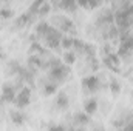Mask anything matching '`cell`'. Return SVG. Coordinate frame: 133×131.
Returning <instances> with one entry per match:
<instances>
[{
  "label": "cell",
  "instance_id": "3957f363",
  "mask_svg": "<svg viewBox=\"0 0 133 131\" xmlns=\"http://www.w3.org/2000/svg\"><path fill=\"white\" fill-rule=\"evenodd\" d=\"M31 102V90L30 86H23L17 91V97L14 100V105L17 106V110H23L30 105Z\"/></svg>",
  "mask_w": 133,
  "mask_h": 131
},
{
  "label": "cell",
  "instance_id": "5b68a950",
  "mask_svg": "<svg viewBox=\"0 0 133 131\" xmlns=\"http://www.w3.org/2000/svg\"><path fill=\"white\" fill-rule=\"evenodd\" d=\"M82 86L87 93H96L99 90V77L96 74H88L82 79Z\"/></svg>",
  "mask_w": 133,
  "mask_h": 131
},
{
  "label": "cell",
  "instance_id": "277c9868",
  "mask_svg": "<svg viewBox=\"0 0 133 131\" xmlns=\"http://www.w3.org/2000/svg\"><path fill=\"white\" fill-rule=\"evenodd\" d=\"M17 97V88L16 85L6 82L2 85V96H0V100L5 102V103H14V100Z\"/></svg>",
  "mask_w": 133,
  "mask_h": 131
},
{
  "label": "cell",
  "instance_id": "7c38bea8",
  "mask_svg": "<svg viewBox=\"0 0 133 131\" xmlns=\"http://www.w3.org/2000/svg\"><path fill=\"white\" fill-rule=\"evenodd\" d=\"M68 96H66L65 93H57L56 94V99H54V105H56V108H59V110H66L68 108Z\"/></svg>",
  "mask_w": 133,
  "mask_h": 131
},
{
  "label": "cell",
  "instance_id": "d6986e66",
  "mask_svg": "<svg viewBox=\"0 0 133 131\" xmlns=\"http://www.w3.org/2000/svg\"><path fill=\"white\" fill-rule=\"evenodd\" d=\"M110 90H111V94H113V96H118V94L121 93V83H119L116 79H113V80L110 82Z\"/></svg>",
  "mask_w": 133,
  "mask_h": 131
},
{
  "label": "cell",
  "instance_id": "d4e9b609",
  "mask_svg": "<svg viewBox=\"0 0 133 131\" xmlns=\"http://www.w3.org/2000/svg\"><path fill=\"white\" fill-rule=\"evenodd\" d=\"M0 59H5V54H3V51H2V48H0Z\"/></svg>",
  "mask_w": 133,
  "mask_h": 131
},
{
  "label": "cell",
  "instance_id": "5bb4252c",
  "mask_svg": "<svg viewBox=\"0 0 133 131\" xmlns=\"http://www.w3.org/2000/svg\"><path fill=\"white\" fill-rule=\"evenodd\" d=\"M50 28H51V25L48 23V22H39L37 25H36V35H39V37H45L46 33L50 31Z\"/></svg>",
  "mask_w": 133,
  "mask_h": 131
},
{
  "label": "cell",
  "instance_id": "8992f818",
  "mask_svg": "<svg viewBox=\"0 0 133 131\" xmlns=\"http://www.w3.org/2000/svg\"><path fill=\"white\" fill-rule=\"evenodd\" d=\"M28 68L30 69H39V68H46V60L42 57V56H36V54H31L28 57Z\"/></svg>",
  "mask_w": 133,
  "mask_h": 131
},
{
  "label": "cell",
  "instance_id": "e0dca14e",
  "mask_svg": "<svg viewBox=\"0 0 133 131\" xmlns=\"http://www.w3.org/2000/svg\"><path fill=\"white\" fill-rule=\"evenodd\" d=\"M30 49L33 51L36 56H42V57H43V54L46 53V51H45V48H43V45H42L40 42H37V40H36V42H31Z\"/></svg>",
  "mask_w": 133,
  "mask_h": 131
},
{
  "label": "cell",
  "instance_id": "30bf717a",
  "mask_svg": "<svg viewBox=\"0 0 133 131\" xmlns=\"http://www.w3.org/2000/svg\"><path fill=\"white\" fill-rule=\"evenodd\" d=\"M33 20H34V14L25 11V12H22V14L16 19V25H17V26H25V25H30Z\"/></svg>",
  "mask_w": 133,
  "mask_h": 131
},
{
  "label": "cell",
  "instance_id": "6da1fadb",
  "mask_svg": "<svg viewBox=\"0 0 133 131\" xmlns=\"http://www.w3.org/2000/svg\"><path fill=\"white\" fill-rule=\"evenodd\" d=\"M68 74H70V66H66L65 63H61L59 66H54V68H50V69H48L46 79L59 85V83L65 82L66 77H68Z\"/></svg>",
  "mask_w": 133,
  "mask_h": 131
},
{
  "label": "cell",
  "instance_id": "7402d4cb",
  "mask_svg": "<svg viewBox=\"0 0 133 131\" xmlns=\"http://www.w3.org/2000/svg\"><path fill=\"white\" fill-rule=\"evenodd\" d=\"M101 5H102L101 2H88V3H79V6H82V8H87V9H95V8L101 6Z\"/></svg>",
  "mask_w": 133,
  "mask_h": 131
},
{
  "label": "cell",
  "instance_id": "8fae6325",
  "mask_svg": "<svg viewBox=\"0 0 133 131\" xmlns=\"http://www.w3.org/2000/svg\"><path fill=\"white\" fill-rule=\"evenodd\" d=\"M96 110H98V100H96L95 97H88L85 102H84V111H85L88 116L95 114Z\"/></svg>",
  "mask_w": 133,
  "mask_h": 131
},
{
  "label": "cell",
  "instance_id": "603a6c76",
  "mask_svg": "<svg viewBox=\"0 0 133 131\" xmlns=\"http://www.w3.org/2000/svg\"><path fill=\"white\" fill-rule=\"evenodd\" d=\"M46 131H66V128L64 125H59V123H51V125L46 128Z\"/></svg>",
  "mask_w": 133,
  "mask_h": 131
},
{
  "label": "cell",
  "instance_id": "4fadbf2b",
  "mask_svg": "<svg viewBox=\"0 0 133 131\" xmlns=\"http://www.w3.org/2000/svg\"><path fill=\"white\" fill-rule=\"evenodd\" d=\"M42 93L45 96H54V94H57V83H54V82H51V80L46 79V82L42 85Z\"/></svg>",
  "mask_w": 133,
  "mask_h": 131
},
{
  "label": "cell",
  "instance_id": "52a82bcc",
  "mask_svg": "<svg viewBox=\"0 0 133 131\" xmlns=\"http://www.w3.org/2000/svg\"><path fill=\"white\" fill-rule=\"evenodd\" d=\"M104 65L108 66L113 71H119V56L116 53H111V54L104 56Z\"/></svg>",
  "mask_w": 133,
  "mask_h": 131
},
{
  "label": "cell",
  "instance_id": "9a60e30c",
  "mask_svg": "<svg viewBox=\"0 0 133 131\" xmlns=\"http://www.w3.org/2000/svg\"><path fill=\"white\" fill-rule=\"evenodd\" d=\"M73 43H74V37L71 35H62L61 39V48L65 49V51H73Z\"/></svg>",
  "mask_w": 133,
  "mask_h": 131
},
{
  "label": "cell",
  "instance_id": "2e32d148",
  "mask_svg": "<svg viewBox=\"0 0 133 131\" xmlns=\"http://www.w3.org/2000/svg\"><path fill=\"white\" fill-rule=\"evenodd\" d=\"M53 5L57 6V8H61V9H64V11H68V12L76 11V8L79 6V5L74 3V2H57V3H53Z\"/></svg>",
  "mask_w": 133,
  "mask_h": 131
},
{
  "label": "cell",
  "instance_id": "7a4b0ae2",
  "mask_svg": "<svg viewBox=\"0 0 133 131\" xmlns=\"http://www.w3.org/2000/svg\"><path fill=\"white\" fill-rule=\"evenodd\" d=\"M54 25H56V28L61 31V33L64 34L65 33V35H74L76 34V28H74V23L66 17V16H57L54 20Z\"/></svg>",
  "mask_w": 133,
  "mask_h": 131
},
{
  "label": "cell",
  "instance_id": "484cf974",
  "mask_svg": "<svg viewBox=\"0 0 133 131\" xmlns=\"http://www.w3.org/2000/svg\"><path fill=\"white\" fill-rule=\"evenodd\" d=\"M93 131H105V130H104V128H95Z\"/></svg>",
  "mask_w": 133,
  "mask_h": 131
},
{
  "label": "cell",
  "instance_id": "ba28073f",
  "mask_svg": "<svg viewBox=\"0 0 133 131\" xmlns=\"http://www.w3.org/2000/svg\"><path fill=\"white\" fill-rule=\"evenodd\" d=\"M73 123L76 127H84V125L90 123V116L85 111H77L73 114Z\"/></svg>",
  "mask_w": 133,
  "mask_h": 131
},
{
  "label": "cell",
  "instance_id": "ac0fdd59",
  "mask_svg": "<svg viewBox=\"0 0 133 131\" xmlns=\"http://www.w3.org/2000/svg\"><path fill=\"white\" fill-rule=\"evenodd\" d=\"M62 62H64L66 66H71L76 62V53H74V51H65L64 56H62Z\"/></svg>",
  "mask_w": 133,
  "mask_h": 131
},
{
  "label": "cell",
  "instance_id": "cb8c5ba5",
  "mask_svg": "<svg viewBox=\"0 0 133 131\" xmlns=\"http://www.w3.org/2000/svg\"><path fill=\"white\" fill-rule=\"evenodd\" d=\"M122 131H133V120L132 119H129V122L122 127Z\"/></svg>",
  "mask_w": 133,
  "mask_h": 131
},
{
  "label": "cell",
  "instance_id": "ffe728a7",
  "mask_svg": "<svg viewBox=\"0 0 133 131\" xmlns=\"http://www.w3.org/2000/svg\"><path fill=\"white\" fill-rule=\"evenodd\" d=\"M50 9H51V3L42 2V5H40V8H39V11H37V16H45V14L50 12Z\"/></svg>",
  "mask_w": 133,
  "mask_h": 131
},
{
  "label": "cell",
  "instance_id": "9c48e42d",
  "mask_svg": "<svg viewBox=\"0 0 133 131\" xmlns=\"http://www.w3.org/2000/svg\"><path fill=\"white\" fill-rule=\"evenodd\" d=\"M9 117H11L12 123L17 125V127H22V125L25 123V120H26L25 113L20 111V110H12V111H9Z\"/></svg>",
  "mask_w": 133,
  "mask_h": 131
},
{
  "label": "cell",
  "instance_id": "44dd1931",
  "mask_svg": "<svg viewBox=\"0 0 133 131\" xmlns=\"http://www.w3.org/2000/svg\"><path fill=\"white\" fill-rule=\"evenodd\" d=\"M14 16V11L11 8H0V19H9Z\"/></svg>",
  "mask_w": 133,
  "mask_h": 131
}]
</instances>
